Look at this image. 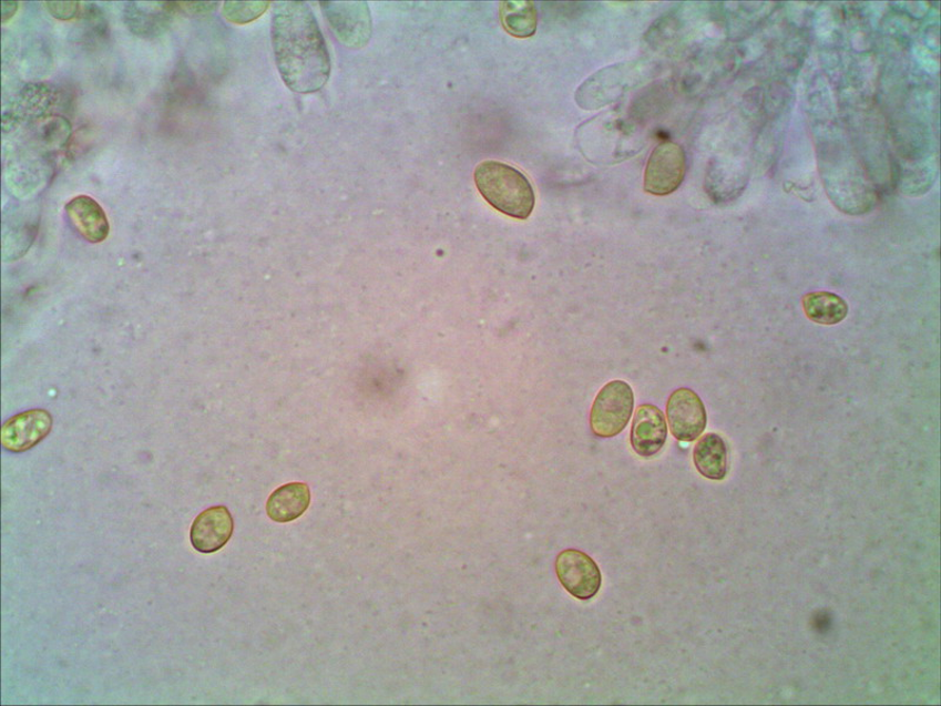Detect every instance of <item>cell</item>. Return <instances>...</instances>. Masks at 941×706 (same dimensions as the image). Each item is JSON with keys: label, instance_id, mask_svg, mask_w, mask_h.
I'll use <instances>...</instances> for the list:
<instances>
[{"label": "cell", "instance_id": "1", "mask_svg": "<svg viewBox=\"0 0 941 706\" xmlns=\"http://www.w3.org/2000/svg\"><path fill=\"white\" fill-rule=\"evenodd\" d=\"M272 34L276 64L287 86L294 92L313 93L328 83L330 54L309 6L278 3Z\"/></svg>", "mask_w": 941, "mask_h": 706}, {"label": "cell", "instance_id": "2", "mask_svg": "<svg viewBox=\"0 0 941 706\" xmlns=\"http://www.w3.org/2000/svg\"><path fill=\"white\" fill-rule=\"evenodd\" d=\"M474 183L483 198L511 218L526 219L533 213L535 196L528 177L516 168L495 161L480 163Z\"/></svg>", "mask_w": 941, "mask_h": 706}, {"label": "cell", "instance_id": "3", "mask_svg": "<svg viewBox=\"0 0 941 706\" xmlns=\"http://www.w3.org/2000/svg\"><path fill=\"white\" fill-rule=\"evenodd\" d=\"M635 407V395L624 380H612L595 397L590 427L600 438L616 437L627 427Z\"/></svg>", "mask_w": 941, "mask_h": 706}, {"label": "cell", "instance_id": "4", "mask_svg": "<svg viewBox=\"0 0 941 706\" xmlns=\"http://www.w3.org/2000/svg\"><path fill=\"white\" fill-rule=\"evenodd\" d=\"M686 156L683 147L674 142L659 144L647 161L644 175L645 193L653 196L674 194L684 181Z\"/></svg>", "mask_w": 941, "mask_h": 706}, {"label": "cell", "instance_id": "5", "mask_svg": "<svg viewBox=\"0 0 941 706\" xmlns=\"http://www.w3.org/2000/svg\"><path fill=\"white\" fill-rule=\"evenodd\" d=\"M555 574L567 593L580 601L592 600L602 587V572L585 552L567 549L555 560Z\"/></svg>", "mask_w": 941, "mask_h": 706}, {"label": "cell", "instance_id": "6", "mask_svg": "<svg viewBox=\"0 0 941 706\" xmlns=\"http://www.w3.org/2000/svg\"><path fill=\"white\" fill-rule=\"evenodd\" d=\"M671 433L679 442H695L707 424V413L702 398L687 388L671 393L666 405Z\"/></svg>", "mask_w": 941, "mask_h": 706}, {"label": "cell", "instance_id": "7", "mask_svg": "<svg viewBox=\"0 0 941 706\" xmlns=\"http://www.w3.org/2000/svg\"><path fill=\"white\" fill-rule=\"evenodd\" d=\"M52 424V416L47 410L33 409L19 413L3 426L0 432L2 446L13 453L25 452L45 440Z\"/></svg>", "mask_w": 941, "mask_h": 706}, {"label": "cell", "instance_id": "8", "mask_svg": "<svg viewBox=\"0 0 941 706\" xmlns=\"http://www.w3.org/2000/svg\"><path fill=\"white\" fill-rule=\"evenodd\" d=\"M235 522L232 512L224 507H211L198 514L190 530L192 546L201 553H215L232 540Z\"/></svg>", "mask_w": 941, "mask_h": 706}, {"label": "cell", "instance_id": "9", "mask_svg": "<svg viewBox=\"0 0 941 706\" xmlns=\"http://www.w3.org/2000/svg\"><path fill=\"white\" fill-rule=\"evenodd\" d=\"M321 9L344 44H367L371 35V17L367 3H323Z\"/></svg>", "mask_w": 941, "mask_h": 706}, {"label": "cell", "instance_id": "10", "mask_svg": "<svg viewBox=\"0 0 941 706\" xmlns=\"http://www.w3.org/2000/svg\"><path fill=\"white\" fill-rule=\"evenodd\" d=\"M667 440V423L663 411L652 405L638 407L633 417L630 441L633 451L648 458L656 456Z\"/></svg>", "mask_w": 941, "mask_h": 706}, {"label": "cell", "instance_id": "11", "mask_svg": "<svg viewBox=\"0 0 941 706\" xmlns=\"http://www.w3.org/2000/svg\"><path fill=\"white\" fill-rule=\"evenodd\" d=\"M67 216L76 234L90 243H102L110 233L104 208L89 196H79L65 205Z\"/></svg>", "mask_w": 941, "mask_h": 706}, {"label": "cell", "instance_id": "12", "mask_svg": "<svg viewBox=\"0 0 941 706\" xmlns=\"http://www.w3.org/2000/svg\"><path fill=\"white\" fill-rule=\"evenodd\" d=\"M167 3L129 2L124 7L127 29L141 38H156L165 33L174 19Z\"/></svg>", "mask_w": 941, "mask_h": 706}, {"label": "cell", "instance_id": "13", "mask_svg": "<svg viewBox=\"0 0 941 706\" xmlns=\"http://www.w3.org/2000/svg\"><path fill=\"white\" fill-rule=\"evenodd\" d=\"M310 503L309 485L290 483L273 492L266 502V513L276 523H290L301 518Z\"/></svg>", "mask_w": 941, "mask_h": 706}, {"label": "cell", "instance_id": "14", "mask_svg": "<svg viewBox=\"0 0 941 706\" xmlns=\"http://www.w3.org/2000/svg\"><path fill=\"white\" fill-rule=\"evenodd\" d=\"M727 447L717 433L700 438L694 450V462L702 475L710 481H723L727 474Z\"/></svg>", "mask_w": 941, "mask_h": 706}, {"label": "cell", "instance_id": "15", "mask_svg": "<svg viewBox=\"0 0 941 706\" xmlns=\"http://www.w3.org/2000/svg\"><path fill=\"white\" fill-rule=\"evenodd\" d=\"M801 305L806 317L820 326H836L849 315L848 303L832 293L805 295Z\"/></svg>", "mask_w": 941, "mask_h": 706}, {"label": "cell", "instance_id": "16", "mask_svg": "<svg viewBox=\"0 0 941 706\" xmlns=\"http://www.w3.org/2000/svg\"><path fill=\"white\" fill-rule=\"evenodd\" d=\"M499 16L503 28L513 37L529 38L536 31L538 14L532 2L525 0H512L501 3Z\"/></svg>", "mask_w": 941, "mask_h": 706}, {"label": "cell", "instance_id": "17", "mask_svg": "<svg viewBox=\"0 0 941 706\" xmlns=\"http://www.w3.org/2000/svg\"><path fill=\"white\" fill-rule=\"evenodd\" d=\"M270 6L268 2H226L223 14L228 22L247 24L259 18Z\"/></svg>", "mask_w": 941, "mask_h": 706}, {"label": "cell", "instance_id": "18", "mask_svg": "<svg viewBox=\"0 0 941 706\" xmlns=\"http://www.w3.org/2000/svg\"><path fill=\"white\" fill-rule=\"evenodd\" d=\"M50 14L60 21H71L82 13V4L79 2H49L45 4Z\"/></svg>", "mask_w": 941, "mask_h": 706}, {"label": "cell", "instance_id": "19", "mask_svg": "<svg viewBox=\"0 0 941 706\" xmlns=\"http://www.w3.org/2000/svg\"><path fill=\"white\" fill-rule=\"evenodd\" d=\"M216 2L204 3H167L170 11L174 14L180 12L191 16H202L213 12L217 8Z\"/></svg>", "mask_w": 941, "mask_h": 706}, {"label": "cell", "instance_id": "20", "mask_svg": "<svg viewBox=\"0 0 941 706\" xmlns=\"http://www.w3.org/2000/svg\"><path fill=\"white\" fill-rule=\"evenodd\" d=\"M19 8V3L17 2H2V11H3V23H7L10 18L14 16Z\"/></svg>", "mask_w": 941, "mask_h": 706}]
</instances>
